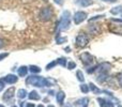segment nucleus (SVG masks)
Listing matches in <instances>:
<instances>
[{
    "instance_id": "nucleus-1",
    "label": "nucleus",
    "mask_w": 122,
    "mask_h": 107,
    "mask_svg": "<svg viewBox=\"0 0 122 107\" xmlns=\"http://www.w3.org/2000/svg\"><path fill=\"white\" fill-rule=\"evenodd\" d=\"M54 82L48 80L46 78L42 77V76H29L26 79V84L30 85V86H34V87H51L53 85Z\"/></svg>"
},
{
    "instance_id": "nucleus-2",
    "label": "nucleus",
    "mask_w": 122,
    "mask_h": 107,
    "mask_svg": "<svg viewBox=\"0 0 122 107\" xmlns=\"http://www.w3.org/2000/svg\"><path fill=\"white\" fill-rule=\"evenodd\" d=\"M70 25H71V13H70L69 11H64L60 18V20L58 21V24H57V30H58L57 33H59V31L67 30Z\"/></svg>"
},
{
    "instance_id": "nucleus-3",
    "label": "nucleus",
    "mask_w": 122,
    "mask_h": 107,
    "mask_svg": "<svg viewBox=\"0 0 122 107\" xmlns=\"http://www.w3.org/2000/svg\"><path fill=\"white\" fill-rule=\"evenodd\" d=\"M88 43H89V38L84 32H80V33L76 36V46L77 47L84 48V47H86L87 45H88Z\"/></svg>"
},
{
    "instance_id": "nucleus-4",
    "label": "nucleus",
    "mask_w": 122,
    "mask_h": 107,
    "mask_svg": "<svg viewBox=\"0 0 122 107\" xmlns=\"http://www.w3.org/2000/svg\"><path fill=\"white\" fill-rule=\"evenodd\" d=\"M51 16H53V12L49 8H43L40 12V19L43 21L51 20Z\"/></svg>"
},
{
    "instance_id": "nucleus-5",
    "label": "nucleus",
    "mask_w": 122,
    "mask_h": 107,
    "mask_svg": "<svg viewBox=\"0 0 122 107\" xmlns=\"http://www.w3.org/2000/svg\"><path fill=\"white\" fill-rule=\"evenodd\" d=\"M73 19H74V23H75L76 25H79V24H81L82 21H85L87 19V13L81 12V11L76 12L73 16Z\"/></svg>"
},
{
    "instance_id": "nucleus-6",
    "label": "nucleus",
    "mask_w": 122,
    "mask_h": 107,
    "mask_svg": "<svg viewBox=\"0 0 122 107\" xmlns=\"http://www.w3.org/2000/svg\"><path fill=\"white\" fill-rule=\"evenodd\" d=\"M80 60H81V62L84 63L86 66H88V65H91L93 63L94 58H93L89 53H82L80 55Z\"/></svg>"
},
{
    "instance_id": "nucleus-7",
    "label": "nucleus",
    "mask_w": 122,
    "mask_h": 107,
    "mask_svg": "<svg viewBox=\"0 0 122 107\" xmlns=\"http://www.w3.org/2000/svg\"><path fill=\"white\" fill-rule=\"evenodd\" d=\"M110 67H112L110 63H108V62H102V63H100L99 65H97V67H95V72H97V73H99V74H101V73H107V72L110 70Z\"/></svg>"
},
{
    "instance_id": "nucleus-8",
    "label": "nucleus",
    "mask_w": 122,
    "mask_h": 107,
    "mask_svg": "<svg viewBox=\"0 0 122 107\" xmlns=\"http://www.w3.org/2000/svg\"><path fill=\"white\" fill-rule=\"evenodd\" d=\"M14 92H15V88H14V87H11V88H9L8 90L4 92V94H3V97H2V99L5 100V101H8V100L12 99L13 95H14Z\"/></svg>"
},
{
    "instance_id": "nucleus-9",
    "label": "nucleus",
    "mask_w": 122,
    "mask_h": 107,
    "mask_svg": "<svg viewBox=\"0 0 122 107\" xmlns=\"http://www.w3.org/2000/svg\"><path fill=\"white\" fill-rule=\"evenodd\" d=\"M109 30L112 33L122 36V26L121 25H109Z\"/></svg>"
},
{
    "instance_id": "nucleus-10",
    "label": "nucleus",
    "mask_w": 122,
    "mask_h": 107,
    "mask_svg": "<svg viewBox=\"0 0 122 107\" xmlns=\"http://www.w3.org/2000/svg\"><path fill=\"white\" fill-rule=\"evenodd\" d=\"M3 80L6 84H15V82L18 80V77H17L16 75H14V74H9V75H6L5 77L3 78Z\"/></svg>"
},
{
    "instance_id": "nucleus-11",
    "label": "nucleus",
    "mask_w": 122,
    "mask_h": 107,
    "mask_svg": "<svg viewBox=\"0 0 122 107\" xmlns=\"http://www.w3.org/2000/svg\"><path fill=\"white\" fill-rule=\"evenodd\" d=\"M75 3L78 4L79 6L86 8V6H89L90 4H92V0H75Z\"/></svg>"
},
{
    "instance_id": "nucleus-12",
    "label": "nucleus",
    "mask_w": 122,
    "mask_h": 107,
    "mask_svg": "<svg viewBox=\"0 0 122 107\" xmlns=\"http://www.w3.org/2000/svg\"><path fill=\"white\" fill-rule=\"evenodd\" d=\"M64 97H65V93L63 92V91H59V92L57 93V95H56L57 102L59 104H62L63 103V101H64Z\"/></svg>"
},
{
    "instance_id": "nucleus-13",
    "label": "nucleus",
    "mask_w": 122,
    "mask_h": 107,
    "mask_svg": "<svg viewBox=\"0 0 122 107\" xmlns=\"http://www.w3.org/2000/svg\"><path fill=\"white\" fill-rule=\"evenodd\" d=\"M28 97H29V100H36V101H39V100L41 99L40 94H39L36 91H31V92L29 93V95H28Z\"/></svg>"
},
{
    "instance_id": "nucleus-14",
    "label": "nucleus",
    "mask_w": 122,
    "mask_h": 107,
    "mask_svg": "<svg viewBox=\"0 0 122 107\" xmlns=\"http://www.w3.org/2000/svg\"><path fill=\"white\" fill-rule=\"evenodd\" d=\"M107 78H108L107 73H101V74H99V76H97V80L99 82H104L105 80H107Z\"/></svg>"
},
{
    "instance_id": "nucleus-15",
    "label": "nucleus",
    "mask_w": 122,
    "mask_h": 107,
    "mask_svg": "<svg viewBox=\"0 0 122 107\" xmlns=\"http://www.w3.org/2000/svg\"><path fill=\"white\" fill-rule=\"evenodd\" d=\"M27 97V91L25 90V89H19L18 91H17V97L20 100L25 99V97Z\"/></svg>"
},
{
    "instance_id": "nucleus-16",
    "label": "nucleus",
    "mask_w": 122,
    "mask_h": 107,
    "mask_svg": "<svg viewBox=\"0 0 122 107\" xmlns=\"http://www.w3.org/2000/svg\"><path fill=\"white\" fill-rule=\"evenodd\" d=\"M27 72H28V67L27 66H20L18 69V75L21 76V77H24V76L27 75Z\"/></svg>"
},
{
    "instance_id": "nucleus-17",
    "label": "nucleus",
    "mask_w": 122,
    "mask_h": 107,
    "mask_svg": "<svg viewBox=\"0 0 122 107\" xmlns=\"http://www.w3.org/2000/svg\"><path fill=\"white\" fill-rule=\"evenodd\" d=\"M77 103H78V105H80V106H82V107H88L89 99H88V97H84V99L79 100Z\"/></svg>"
},
{
    "instance_id": "nucleus-18",
    "label": "nucleus",
    "mask_w": 122,
    "mask_h": 107,
    "mask_svg": "<svg viewBox=\"0 0 122 107\" xmlns=\"http://www.w3.org/2000/svg\"><path fill=\"white\" fill-rule=\"evenodd\" d=\"M28 70H29L31 73H40L41 72L40 66H36V65H30V66L28 67Z\"/></svg>"
},
{
    "instance_id": "nucleus-19",
    "label": "nucleus",
    "mask_w": 122,
    "mask_h": 107,
    "mask_svg": "<svg viewBox=\"0 0 122 107\" xmlns=\"http://www.w3.org/2000/svg\"><path fill=\"white\" fill-rule=\"evenodd\" d=\"M97 102H99V104H100V106L101 107H107L108 106V101H106L105 99L97 97Z\"/></svg>"
},
{
    "instance_id": "nucleus-20",
    "label": "nucleus",
    "mask_w": 122,
    "mask_h": 107,
    "mask_svg": "<svg viewBox=\"0 0 122 107\" xmlns=\"http://www.w3.org/2000/svg\"><path fill=\"white\" fill-rule=\"evenodd\" d=\"M64 42H66V38H61L60 34L57 33V36H56V43L57 44H62Z\"/></svg>"
},
{
    "instance_id": "nucleus-21",
    "label": "nucleus",
    "mask_w": 122,
    "mask_h": 107,
    "mask_svg": "<svg viewBox=\"0 0 122 107\" xmlns=\"http://www.w3.org/2000/svg\"><path fill=\"white\" fill-rule=\"evenodd\" d=\"M110 13L112 14H119V13H122V6H116V8H112L110 10Z\"/></svg>"
},
{
    "instance_id": "nucleus-22",
    "label": "nucleus",
    "mask_w": 122,
    "mask_h": 107,
    "mask_svg": "<svg viewBox=\"0 0 122 107\" xmlns=\"http://www.w3.org/2000/svg\"><path fill=\"white\" fill-rule=\"evenodd\" d=\"M88 86H89V89H90V90H92L94 93H100V92H101V90H100L99 88H97V87H95L92 82H91V84H89Z\"/></svg>"
},
{
    "instance_id": "nucleus-23",
    "label": "nucleus",
    "mask_w": 122,
    "mask_h": 107,
    "mask_svg": "<svg viewBox=\"0 0 122 107\" xmlns=\"http://www.w3.org/2000/svg\"><path fill=\"white\" fill-rule=\"evenodd\" d=\"M76 76H77V79L79 80V82H85V77H84V74H82L81 71H77V73H76Z\"/></svg>"
},
{
    "instance_id": "nucleus-24",
    "label": "nucleus",
    "mask_w": 122,
    "mask_h": 107,
    "mask_svg": "<svg viewBox=\"0 0 122 107\" xmlns=\"http://www.w3.org/2000/svg\"><path fill=\"white\" fill-rule=\"evenodd\" d=\"M57 61H58V64H60L61 66H66L67 60L65 58H59V59H57Z\"/></svg>"
},
{
    "instance_id": "nucleus-25",
    "label": "nucleus",
    "mask_w": 122,
    "mask_h": 107,
    "mask_svg": "<svg viewBox=\"0 0 122 107\" xmlns=\"http://www.w3.org/2000/svg\"><path fill=\"white\" fill-rule=\"evenodd\" d=\"M56 65H58V61L57 60H55V61H53V62H51L49 64H47L46 65V70L48 71V70H51L54 66H56Z\"/></svg>"
},
{
    "instance_id": "nucleus-26",
    "label": "nucleus",
    "mask_w": 122,
    "mask_h": 107,
    "mask_svg": "<svg viewBox=\"0 0 122 107\" xmlns=\"http://www.w3.org/2000/svg\"><path fill=\"white\" fill-rule=\"evenodd\" d=\"M80 90H81V92H84V93H88L89 92V86L86 84H82L81 86H80Z\"/></svg>"
},
{
    "instance_id": "nucleus-27",
    "label": "nucleus",
    "mask_w": 122,
    "mask_h": 107,
    "mask_svg": "<svg viewBox=\"0 0 122 107\" xmlns=\"http://www.w3.org/2000/svg\"><path fill=\"white\" fill-rule=\"evenodd\" d=\"M75 67H76V63L75 62L70 61V62L67 63V69H69V70H73V69H75Z\"/></svg>"
},
{
    "instance_id": "nucleus-28",
    "label": "nucleus",
    "mask_w": 122,
    "mask_h": 107,
    "mask_svg": "<svg viewBox=\"0 0 122 107\" xmlns=\"http://www.w3.org/2000/svg\"><path fill=\"white\" fill-rule=\"evenodd\" d=\"M20 107H34V105L32 103H25V102H23V103H20Z\"/></svg>"
},
{
    "instance_id": "nucleus-29",
    "label": "nucleus",
    "mask_w": 122,
    "mask_h": 107,
    "mask_svg": "<svg viewBox=\"0 0 122 107\" xmlns=\"http://www.w3.org/2000/svg\"><path fill=\"white\" fill-rule=\"evenodd\" d=\"M4 84H5V82L3 80V78H1V79H0V91L4 88Z\"/></svg>"
},
{
    "instance_id": "nucleus-30",
    "label": "nucleus",
    "mask_w": 122,
    "mask_h": 107,
    "mask_svg": "<svg viewBox=\"0 0 122 107\" xmlns=\"http://www.w3.org/2000/svg\"><path fill=\"white\" fill-rule=\"evenodd\" d=\"M102 17H104V15H99V16H94L93 18H90L89 20H90V21H93V20H97V19H99V18H102Z\"/></svg>"
},
{
    "instance_id": "nucleus-31",
    "label": "nucleus",
    "mask_w": 122,
    "mask_h": 107,
    "mask_svg": "<svg viewBox=\"0 0 122 107\" xmlns=\"http://www.w3.org/2000/svg\"><path fill=\"white\" fill-rule=\"evenodd\" d=\"M8 56H9V54H8V53H5V54H4V53L0 54V61H1V60H3V59L5 58V57H8Z\"/></svg>"
},
{
    "instance_id": "nucleus-32",
    "label": "nucleus",
    "mask_w": 122,
    "mask_h": 107,
    "mask_svg": "<svg viewBox=\"0 0 122 107\" xmlns=\"http://www.w3.org/2000/svg\"><path fill=\"white\" fill-rule=\"evenodd\" d=\"M118 82H119V85L122 87V73H120L118 75Z\"/></svg>"
},
{
    "instance_id": "nucleus-33",
    "label": "nucleus",
    "mask_w": 122,
    "mask_h": 107,
    "mask_svg": "<svg viewBox=\"0 0 122 107\" xmlns=\"http://www.w3.org/2000/svg\"><path fill=\"white\" fill-rule=\"evenodd\" d=\"M55 1L56 4H58V5H62L63 4V0H54Z\"/></svg>"
},
{
    "instance_id": "nucleus-34",
    "label": "nucleus",
    "mask_w": 122,
    "mask_h": 107,
    "mask_svg": "<svg viewBox=\"0 0 122 107\" xmlns=\"http://www.w3.org/2000/svg\"><path fill=\"white\" fill-rule=\"evenodd\" d=\"M4 44H5V43H4V41L2 40V39H0V49H1L2 47L4 46Z\"/></svg>"
},
{
    "instance_id": "nucleus-35",
    "label": "nucleus",
    "mask_w": 122,
    "mask_h": 107,
    "mask_svg": "<svg viewBox=\"0 0 122 107\" xmlns=\"http://www.w3.org/2000/svg\"><path fill=\"white\" fill-rule=\"evenodd\" d=\"M54 93H55L54 91H49V94H51V95H54Z\"/></svg>"
},
{
    "instance_id": "nucleus-36",
    "label": "nucleus",
    "mask_w": 122,
    "mask_h": 107,
    "mask_svg": "<svg viewBox=\"0 0 122 107\" xmlns=\"http://www.w3.org/2000/svg\"><path fill=\"white\" fill-rule=\"evenodd\" d=\"M104 1H109V2H114V1H116V0H104Z\"/></svg>"
},
{
    "instance_id": "nucleus-37",
    "label": "nucleus",
    "mask_w": 122,
    "mask_h": 107,
    "mask_svg": "<svg viewBox=\"0 0 122 107\" xmlns=\"http://www.w3.org/2000/svg\"><path fill=\"white\" fill-rule=\"evenodd\" d=\"M38 107H44V106H43V105H39Z\"/></svg>"
},
{
    "instance_id": "nucleus-38",
    "label": "nucleus",
    "mask_w": 122,
    "mask_h": 107,
    "mask_svg": "<svg viewBox=\"0 0 122 107\" xmlns=\"http://www.w3.org/2000/svg\"><path fill=\"white\" fill-rule=\"evenodd\" d=\"M48 107H55V106H53V105H49Z\"/></svg>"
},
{
    "instance_id": "nucleus-39",
    "label": "nucleus",
    "mask_w": 122,
    "mask_h": 107,
    "mask_svg": "<svg viewBox=\"0 0 122 107\" xmlns=\"http://www.w3.org/2000/svg\"><path fill=\"white\" fill-rule=\"evenodd\" d=\"M0 107H4V106L3 105H0Z\"/></svg>"
},
{
    "instance_id": "nucleus-40",
    "label": "nucleus",
    "mask_w": 122,
    "mask_h": 107,
    "mask_svg": "<svg viewBox=\"0 0 122 107\" xmlns=\"http://www.w3.org/2000/svg\"><path fill=\"white\" fill-rule=\"evenodd\" d=\"M118 107H122V106H121V105H119V106H118Z\"/></svg>"
},
{
    "instance_id": "nucleus-41",
    "label": "nucleus",
    "mask_w": 122,
    "mask_h": 107,
    "mask_svg": "<svg viewBox=\"0 0 122 107\" xmlns=\"http://www.w3.org/2000/svg\"><path fill=\"white\" fill-rule=\"evenodd\" d=\"M12 107H17V106H12Z\"/></svg>"
}]
</instances>
